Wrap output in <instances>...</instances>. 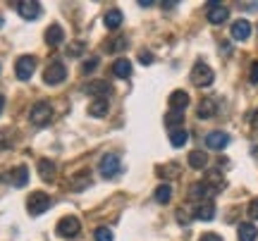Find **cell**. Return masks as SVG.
<instances>
[{"label":"cell","instance_id":"1","mask_svg":"<svg viewBox=\"0 0 258 241\" xmlns=\"http://www.w3.org/2000/svg\"><path fill=\"white\" fill-rule=\"evenodd\" d=\"M29 120H31V124H36V127H43V124H48V122L53 120V108L46 101L36 103L31 108V112H29Z\"/></svg>","mask_w":258,"mask_h":241},{"label":"cell","instance_id":"2","mask_svg":"<svg viewBox=\"0 0 258 241\" xmlns=\"http://www.w3.org/2000/svg\"><path fill=\"white\" fill-rule=\"evenodd\" d=\"M50 208V196L43 194V191H34V194L27 198V210L29 215H41Z\"/></svg>","mask_w":258,"mask_h":241},{"label":"cell","instance_id":"3","mask_svg":"<svg viewBox=\"0 0 258 241\" xmlns=\"http://www.w3.org/2000/svg\"><path fill=\"white\" fill-rule=\"evenodd\" d=\"M64 79H67V69H64V65L62 62H57V60H53V62L46 67V72H43V82H46L48 86H57V84H62Z\"/></svg>","mask_w":258,"mask_h":241},{"label":"cell","instance_id":"4","mask_svg":"<svg viewBox=\"0 0 258 241\" xmlns=\"http://www.w3.org/2000/svg\"><path fill=\"white\" fill-rule=\"evenodd\" d=\"M34 69H36V57L34 55H22L15 65V74H17L19 82H29L34 76Z\"/></svg>","mask_w":258,"mask_h":241},{"label":"cell","instance_id":"5","mask_svg":"<svg viewBox=\"0 0 258 241\" xmlns=\"http://www.w3.org/2000/svg\"><path fill=\"white\" fill-rule=\"evenodd\" d=\"M55 232H57V236H62V239H72V236H77V234L82 232V222H79L77 217H62V220L57 222Z\"/></svg>","mask_w":258,"mask_h":241},{"label":"cell","instance_id":"6","mask_svg":"<svg viewBox=\"0 0 258 241\" xmlns=\"http://www.w3.org/2000/svg\"><path fill=\"white\" fill-rule=\"evenodd\" d=\"M213 79H215V74H213V69L206 62H196L191 69V82L196 84V86H211Z\"/></svg>","mask_w":258,"mask_h":241},{"label":"cell","instance_id":"7","mask_svg":"<svg viewBox=\"0 0 258 241\" xmlns=\"http://www.w3.org/2000/svg\"><path fill=\"white\" fill-rule=\"evenodd\" d=\"M206 146L211 150H222L230 146V134L227 131H211L208 136H206Z\"/></svg>","mask_w":258,"mask_h":241},{"label":"cell","instance_id":"8","mask_svg":"<svg viewBox=\"0 0 258 241\" xmlns=\"http://www.w3.org/2000/svg\"><path fill=\"white\" fill-rule=\"evenodd\" d=\"M230 31H232V38H234V41H249L253 27H251L249 19H237V22L232 24Z\"/></svg>","mask_w":258,"mask_h":241},{"label":"cell","instance_id":"9","mask_svg":"<svg viewBox=\"0 0 258 241\" xmlns=\"http://www.w3.org/2000/svg\"><path fill=\"white\" fill-rule=\"evenodd\" d=\"M17 12L24 19H38L41 17V5L34 0H19L17 3Z\"/></svg>","mask_w":258,"mask_h":241},{"label":"cell","instance_id":"10","mask_svg":"<svg viewBox=\"0 0 258 241\" xmlns=\"http://www.w3.org/2000/svg\"><path fill=\"white\" fill-rule=\"evenodd\" d=\"M120 172V158L117 155H103V160H101V175L105 177V179H110V177H115Z\"/></svg>","mask_w":258,"mask_h":241},{"label":"cell","instance_id":"11","mask_svg":"<svg viewBox=\"0 0 258 241\" xmlns=\"http://www.w3.org/2000/svg\"><path fill=\"white\" fill-rule=\"evenodd\" d=\"M206 17H208L211 24H222V22H227V17H230V10L218 5V3H208V15Z\"/></svg>","mask_w":258,"mask_h":241},{"label":"cell","instance_id":"12","mask_svg":"<svg viewBox=\"0 0 258 241\" xmlns=\"http://www.w3.org/2000/svg\"><path fill=\"white\" fill-rule=\"evenodd\" d=\"M36 170H38V177H41L43 182H53V179H55V175H57L55 163H53V160H48V158H41V160H38Z\"/></svg>","mask_w":258,"mask_h":241},{"label":"cell","instance_id":"13","mask_svg":"<svg viewBox=\"0 0 258 241\" xmlns=\"http://www.w3.org/2000/svg\"><path fill=\"white\" fill-rule=\"evenodd\" d=\"M194 217L196 220H201V222H208L215 217V205L211 201H201V203L196 205V210H194Z\"/></svg>","mask_w":258,"mask_h":241},{"label":"cell","instance_id":"14","mask_svg":"<svg viewBox=\"0 0 258 241\" xmlns=\"http://www.w3.org/2000/svg\"><path fill=\"white\" fill-rule=\"evenodd\" d=\"M170 108L177 112H184V108H189V93L186 91H172L170 93Z\"/></svg>","mask_w":258,"mask_h":241},{"label":"cell","instance_id":"15","mask_svg":"<svg viewBox=\"0 0 258 241\" xmlns=\"http://www.w3.org/2000/svg\"><path fill=\"white\" fill-rule=\"evenodd\" d=\"M10 182H12V186H17V189L27 186L29 184V167L27 165H17L15 167V172L10 175Z\"/></svg>","mask_w":258,"mask_h":241},{"label":"cell","instance_id":"16","mask_svg":"<svg viewBox=\"0 0 258 241\" xmlns=\"http://www.w3.org/2000/svg\"><path fill=\"white\" fill-rule=\"evenodd\" d=\"M112 74L117 76V79H129V76H132V62H129L127 57L115 60V62H112Z\"/></svg>","mask_w":258,"mask_h":241},{"label":"cell","instance_id":"17","mask_svg":"<svg viewBox=\"0 0 258 241\" xmlns=\"http://www.w3.org/2000/svg\"><path fill=\"white\" fill-rule=\"evenodd\" d=\"M64 41V31L60 24H50V27L46 29V43L48 46H60Z\"/></svg>","mask_w":258,"mask_h":241},{"label":"cell","instance_id":"18","mask_svg":"<svg viewBox=\"0 0 258 241\" xmlns=\"http://www.w3.org/2000/svg\"><path fill=\"white\" fill-rule=\"evenodd\" d=\"M215 112H218L215 101H213V98H203V101L199 103V110H196V115H199L201 120H208V117H213Z\"/></svg>","mask_w":258,"mask_h":241},{"label":"cell","instance_id":"19","mask_svg":"<svg viewBox=\"0 0 258 241\" xmlns=\"http://www.w3.org/2000/svg\"><path fill=\"white\" fill-rule=\"evenodd\" d=\"M213 194H215V191H213V189L206 184V182H196V184L189 189V196H191V198H201V201L211 198Z\"/></svg>","mask_w":258,"mask_h":241},{"label":"cell","instance_id":"20","mask_svg":"<svg viewBox=\"0 0 258 241\" xmlns=\"http://www.w3.org/2000/svg\"><path fill=\"white\" fill-rule=\"evenodd\" d=\"M237 234H239V241H256L258 239V229L253 222H241Z\"/></svg>","mask_w":258,"mask_h":241},{"label":"cell","instance_id":"21","mask_svg":"<svg viewBox=\"0 0 258 241\" xmlns=\"http://www.w3.org/2000/svg\"><path fill=\"white\" fill-rule=\"evenodd\" d=\"M206 165H208L206 150H191V153H189V167H191V170H203Z\"/></svg>","mask_w":258,"mask_h":241},{"label":"cell","instance_id":"22","mask_svg":"<svg viewBox=\"0 0 258 241\" xmlns=\"http://www.w3.org/2000/svg\"><path fill=\"white\" fill-rule=\"evenodd\" d=\"M89 184H93V179L89 172H79V175L72 177V182H70V186H72V191H84Z\"/></svg>","mask_w":258,"mask_h":241},{"label":"cell","instance_id":"23","mask_svg":"<svg viewBox=\"0 0 258 241\" xmlns=\"http://www.w3.org/2000/svg\"><path fill=\"white\" fill-rule=\"evenodd\" d=\"M89 115L91 117H105L108 115V98H96L89 105Z\"/></svg>","mask_w":258,"mask_h":241},{"label":"cell","instance_id":"24","mask_svg":"<svg viewBox=\"0 0 258 241\" xmlns=\"http://www.w3.org/2000/svg\"><path fill=\"white\" fill-rule=\"evenodd\" d=\"M206 184H208L213 191L218 194V191H222V189H225V179H222V175L218 172V170H211V172L206 175Z\"/></svg>","mask_w":258,"mask_h":241},{"label":"cell","instance_id":"25","mask_svg":"<svg viewBox=\"0 0 258 241\" xmlns=\"http://www.w3.org/2000/svg\"><path fill=\"white\" fill-rule=\"evenodd\" d=\"M86 93L98 96V98H105V96L110 93V84L108 82H91L89 86H86Z\"/></svg>","mask_w":258,"mask_h":241},{"label":"cell","instance_id":"26","mask_svg":"<svg viewBox=\"0 0 258 241\" xmlns=\"http://www.w3.org/2000/svg\"><path fill=\"white\" fill-rule=\"evenodd\" d=\"M186 141H189V131H186V129H172V131H170V143H172L175 148L186 146Z\"/></svg>","mask_w":258,"mask_h":241},{"label":"cell","instance_id":"27","mask_svg":"<svg viewBox=\"0 0 258 241\" xmlns=\"http://www.w3.org/2000/svg\"><path fill=\"white\" fill-rule=\"evenodd\" d=\"M122 19H124V17H122V12H120L117 8H115V10H110V12L105 15V19H103V22H105V27H108V29L112 31V29H120Z\"/></svg>","mask_w":258,"mask_h":241},{"label":"cell","instance_id":"28","mask_svg":"<svg viewBox=\"0 0 258 241\" xmlns=\"http://www.w3.org/2000/svg\"><path fill=\"white\" fill-rule=\"evenodd\" d=\"M172 198V186L170 184H160L156 189V203H170Z\"/></svg>","mask_w":258,"mask_h":241},{"label":"cell","instance_id":"29","mask_svg":"<svg viewBox=\"0 0 258 241\" xmlns=\"http://www.w3.org/2000/svg\"><path fill=\"white\" fill-rule=\"evenodd\" d=\"M105 48H108V53H120V50H124V48H127V38H124V36L112 38Z\"/></svg>","mask_w":258,"mask_h":241},{"label":"cell","instance_id":"30","mask_svg":"<svg viewBox=\"0 0 258 241\" xmlns=\"http://www.w3.org/2000/svg\"><path fill=\"white\" fill-rule=\"evenodd\" d=\"M182 120H184V112L170 110V112L165 115V124H167V127H175V124H182Z\"/></svg>","mask_w":258,"mask_h":241},{"label":"cell","instance_id":"31","mask_svg":"<svg viewBox=\"0 0 258 241\" xmlns=\"http://www.w3.org/2000/svg\"><path fill=\"white\" fill-rule=\"evenodd\" d=\"M158 175H160V177H167V179H170V177H177V175H179V167H177V163H170L167 167H158Z\"/></svg>","mask_w":258,"mask_h":241},{"label":"cell","instance_id":"32","mask_svg":"<svg viewBox=\"0 0 258 241\" xmlns=\"http://www.w3.org/2000/svg\"><path fill=\"white\" fill-rule=\"evenodd\" d=\"M96 241H112V232L108 227H98L96 229Z\"/></svg>","mask_w":258,"mask_h":241},{"label":"cell","instance_id":"33","mask_svg":"<svg viewBox=\"0 0 258 241\" xmlns=\"http://www.w3.org/2000/svg\"><path fill=\"white\" fill-rule=\"evenodd\" d=\"M84 50V43L82 41H77V43H70V48H67V55L70 57H79Z\"/></svg>","mask_w":258,"mask_h":241},{"label":"cell","instance_id":"34","mask_svg":"<svg viewBox=\"0 0 258 241\" xmlns=\"http://www.w3.org/2000/svg\"><path fill=\"white\" fill-rule=\"evenodd\" d=\"M93 67H98V57H91V60H86L82 65V74H89V72H93Z\"/></svg>","mask_w":258,"mask_h":241},{"label":"cell","instance_id":"35","mask_svg":"<svg viewBox=\"0 0 258 241\" xmlns=\"http://www.w3.org/2000/svg\"><path fill=\"white\" fill-rule=\"evenodd\" d=\"M246 215H249L251 220H258V198H253L249 203V208H246Z\"/></svg>","mask_w":258,"mask_h":241},{"label":"cell","instance_id":"36","mask_svg":"<svg viewBox=\"0 0 258 241\" xmlns=\"http://www.w3.org/2000/svg\"><path fill=\"white\" fill-rule=\"evenodd\" d=\"M199 241H222V236H220V234L206 232V234H201V239H199Z\"/></svg>","mask_w":258,"mask_h":241},{"label":"cell","instance_id":"37","mask_svg":"<svg viewBox=\"0 0 258 241\" xmlns=\"http://www.w3.org/2000/svg\"><path fill=\"white\" fill-rule=\"evenodd\" d=\"M177 220H179V224H189V220H191V215L184 213V210H177Z\"/></svg>","mask_w":258,"mask_h":241},{"label":"cell","instance_id":"38","mask_svg":"<svg viewBox=\"0 0 258 241\" xmlns=\"http://www.w3.org/2000/svg\"><path fill=\"white\" fill-rule=\"evenodd\" d=\"M139 60H141V65H151V62H153V55H151V53H141Z\"/></svg>","mask_w":258,"mask_h":241},{"label":"cell","instance_id":"39","mask_svg":"<svg viewBox=\"0 0 258 241\" xmlns=\"http://www.w3.org/2000/svg\"><path fill=\"white\" fill-rule=\"evenodd\" d=\"M251 84H258V62L251 65Z\"/></svg>","mask_w":258,"mask_h":241},{"label":"cell","instance_id":"40","mask_svg":"<svg viewBox=\"0 0 258 241\" xmlns=\"http://www.w3.org/2000/svg\"><path fill=\"white\" fill-rule=\"evenodd\" d=\"M244 10H258V3H241Z\"/></svg>","mask_w":258,"mask_h":241},{"label":"cell","instance_id":"41","mask_svg":"<svg viewBox=\"0 0 258 241\" xmlns=\"http://www.w3.org/2000/svg\"><path fill=\"white\" fill-rule=\"evenodd\" d=\"M3 108H5V98L0 96V115H3Z\"/></svg>","mask_w":258,"mask_h":241},{"label":"cell","instance_id":"42","mask_svg":"<svg viewBox=\"0 0 258 241\" xmlns=\"http://www.w3.org/2000/svg\"><path fill=\"white\" fill-rule=\"evenodd\" d=\"M253 124H256V127H258V110L253 112Z\"/></svg>","mask_w":258,"mask_h":241},{"label":"cell","instance_id":"43","mask_svg":"<svg viewBox=\"0 0 258 241\" xmlns=\"http://www.w3.org/2000/svg\"><path fill=\"white\" fill-rule=\"evenodd\" d=\"M0 27H3V17H0Z\"/></svg>","mask_w":258,"mask_h":241}]
</instances>
